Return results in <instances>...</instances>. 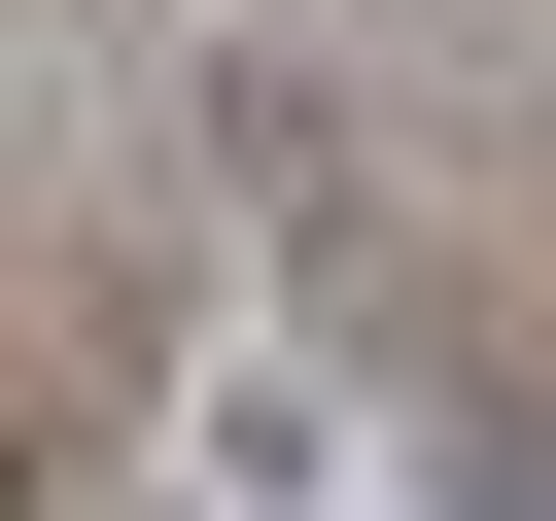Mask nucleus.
Returning a JSON list of instances; mask_svg holds the SVG:
<instances>
[{
  "instance_id": "1",
  "label": "nucleus",
  "mask_w": 556,
  "mask_h": 521,
  "mask_svg": "<svg viewBox=\"0 0 556 521\" xmlns=\"http://www.w3.org/2000/svg\"><path fill=\"white\" fill-rule=\"evenodd\" d=\"M313 486H348L313 347H208V417H174V521H313Z\"/></svg>"
}]
</instances>
